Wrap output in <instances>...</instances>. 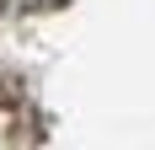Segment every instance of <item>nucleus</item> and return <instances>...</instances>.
<instances>
[{"label": "nucleus", "mask_w": 155, "mask_h": 150, "mask_svg": "<svg viewBox=\"0 0 155 150\" xmlns=\"http://www.w3.org/2000/svg\"><path fill=\"white\" fill-rule=\"evenodd\" d=\"M0 5H5V0H0Z\"/></svg>", "instance_id": "1"}]
</instances>
